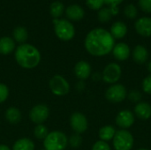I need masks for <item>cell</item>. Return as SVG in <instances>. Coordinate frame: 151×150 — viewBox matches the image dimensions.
Masks as SVG:
<instances>
[{
	"label": "cell",
	"instance_id": "4316f807",
	"mask_svg": "<svg viewBox=\"0 0 151 150\" xmlns=\"http://www.w3.org/2000/svg\"><path fill=\"white\" fill-rule=\"evenodd\" d=\"M124 13L125 15L128 18V19H135L138 15V10L136 8V6L133 4H129L126 6L125 10H124Z\"/></svg>",
	"mask_w": 151,
	"mask_h": 150
},
{
	"label": "cell",
	"instance_id": "d6986e66",
	"mask_svg": "<svg viewBox=\"0 0 151 150\" xmlns=\"http://www.w3.org/2000/svg\"><path fill=\"white\" fill-rule=\"evenodd\" d=\"M15 49V42L12 38L4 36L0 38V54L8 55Z\"/></svg>",
	"mask_w": 151,
	"mask_h": 150
},
{
	"label": "cell",
	"instance_id": "484cf974",
	"mask_svg": "<svg viewBox=\"0 0 151 150\" xmlns=\"http://www.w3.org/2000/svg\"><path fill=\"white\" fill-rule=\"evenodd\" d=\"M97 16H98V19L100 22L105 23V22H108L111 19L112 14L111 12L110 8H102L99 10Z\"/></svg>",
	"mask_w": 151,
	"mask_h": 150
},
{
	"label": "cell",
	"instance_id": "d4e9b609",
	"mask_svg": "<svg viewBox=\"0 0 151 150\" xmlns=\"http://www.w3.org/2000/svg\"><path fill=\"white\" fill-rule=\"evenodd\" d=\"M48 134H49V130L43 124L37 125L34 129V135L35 138L39 140H44Z\"/></svg>",
	"mask_w": 151,
	"mask_h": 150
},
{
	"label": "cell",
	"instance_id": "83f0119b",
	"mask_svg": "<svg viewBox=\"0 0 151 150\" xmlns=\"http://www.w3.org/2000/svg\"><path fill=\"white\" fill-rule=\"evenodd\" d=\"M68 143L70 144V146L73 149H77L79 148L81 143H82V138L80 134L78 133H74L73 134L69 139H68Z\"/></svg>",
	"mask_w": 151,
	"mask_h": 150
},
{
	"label": "cell",
	"instance_id": "4dcf8cb0",
	"mask_svg": "<svg viewBox=\"0 0 151 150\" xmlns=\"http://www.w3.org/2000/svg\"><path fill=\"white\" fill-rule=\"evenodd\" d=\"M8 96H9L8 87L4 83H0V103H3L4 102H5Z\"/></svg>",
	"mask_w": 151,
	"mask_h": 150
},
{
	"label": "cell",
	"instance_id": "44dd1931",
	"mask_svg": "<svg viewBox=\"0 0 151 150\" xmlns=\"http://www.w3.org/2000/svg\"><path fill=\"white\" fill-rule=\"evenodd\" d=\"M116 129L112 126H104L99 130V138L103 141H109L113 139L115 133H116Z\"/></svg>",
	"mask_w": 151,
	"mask_h": 150
},
{
	"label": "cell",
	"instance_id": "52a82bcc",
	"mask_svg": "<svg viewBox=\"0 0 151 150\" xmlns=\"http://www.w3.org/2000/svg\"><path fill=\"white\" fill-rule=\"evenodd\" d=\"M122 70L119 65L117 63L108 64L102 73V79L105 83L108 84H116L121 77Z\"/></svg>",
	"mask_w": 151,
	"mask_h": 150
},
{
	"label": "cell",
	"instance_id": "f546056e",
	"mask_svg": "<svg viewBox=\"0 0 151 150\" xmlns=\"http://www.w3.org/2000/svg\"><path fill=\"white\" fill-rule=\"evenodd\" d=\"M87 5L92 10H100L104 4V0H86Z\"/></svg>",
	"mask_w": 151,
	"mask_h": 150
},
{
	"label": "cell",
	"instance_id": "2e32d148",
	"mask_svg": "<svg viewBox=\"0 0 151 150\" xmlns=\"http://www.w3.org/2000/svg\"><path fill=\"white\" fill-rule=\"evenodd\" d=\"M132 57H133L134 61L136 64L142 65V64L146 63V61L149 58V51L144 46L137 45L134 47V49L133 50Z\"/></svg>",
	"mask_w": 151,
	"mask_h": 150
},
{
	"label": "cell",
	"instance_id": "f1b7e54d",
	"mask_svg": "<svg viewBox=\"0 0 151 150\" xmlns=\"http://www.w3.org/2000/svg\"><path fill=\"white\" fill-rule=\"evenodd\" d=\"M128 100L132 103H140L142 100V93L138 90H132L129 93H127V96Z\"/></svg>",
	"mask_w": 151,
	"mask_h": 150
},
{
	"label": "cell",
	"instance_id": "7c38bea8",
	"mask_svg": "<svg viewBox=\"0 0 151 150\" xmlns=\"http://www.w3.org/2000/svg\"><path fill=\"white\" fill-rule=\"evenodd\" d=\"M134 27L136 32L144 37L151 36V18L142 17L135 21Z\"/></svg>",
	"mask_w": 151,
	"mask_h": 150
},
{
	"label": "cell",
	"instance_id": "ba28073f",
	"mask_svg": "<svg viewBox=\"0 0 151 150\" xmlns=\"http://www.w3.org/2000/svg\"><path fill=\"white\" fill-rule=\"evenodd\" d=\"M127 96V91L126 88L121 84H113L109 87L105 92L106 99L114 103H119L123 102Z\"/></svg>",
	"mask_w": 151,
	"mask_h": 150
},
{
	"label": "cell",
	"instance_id": "277c9868",
	"mask_svg": "<svg viewBox=\"0 0 151 150\" xmlns=\"http://www.w3.org/2000/svg\"><path fill=\"white\" fill-rule=\"evenodd\" d=\"M112 141L115 150H131L134 142L133 134L129 131L124 129L117 131Z\"/></svg>",
	"mask_w": 151,
	"mask_h": 150
},
{
	"label": "cell",
	"instance_id": "d6a6232c",
	"mask_svg": "<svg viewBox=\"0 0 151 150\" xmlns=\"http://www.w3.org/2000/svg\"><path fill=\"white\" fill-rule=\"evenodd\" d=\"M91 150H111L108 142L103 141H97L92 147Z\"/></svg>",
	"mask_w": 151,
	"mask_h": 150
},
{
	"label": "cell",
	"instance_id": "8d00e7d4",
	"mask_svg": "<svg viewBox=\"0 0 151 150\" xmlns=\"http://www.w3.org/2000/svg\"><path fill=\"white\" fill-rule=\"evenodd\" d=\"M0 150H11V149H10V148H9L8 146L2 144V145H0Z\"/></svg>",
	"mask_w": 151,
	"mask_h": 150
},
{
	"label": "cell",
	"instance_id": "603a6c76",
	"mask_svg": "<svg viewBox=\"0 0 151 150\" xmlns=\"http://www.w3.org/2000/svg\"><path fill=\"white\" fill-rule=\"evenodd\" d=\"M12 35H13L14 40L16 42L21 43V44H23L27 41V37H28L27 31L23 27H16L13 30V32H12Z\"/></svg>",
	"mask_w": 151,
	"mask_h": 150
},
{
	"label": "cell",
	"instance_id": "d590c367",
	"mask_svg": "<svg viewBox=\"0 0 151 150\" xmlns=\"http://www.w3.org/2000/svg\"><path fill=\"white\" fill-rule=\"evenodd\" d=\"M110 10H111V12L112 16L119 14V7H118V6H111V7H110Z\"/></svg>",
	"mask_w": 151,
	"mask_h": 150
},
{
	"label": "cell",
	"instance_id": "f35d334b",
	"mask_svg": "<svg viewBox=\"0 0 151 150\" xmlns=\"http://www.w3.org/2000/svg\"><path fill=\"white\" fill-rule=\"evenodd\" d=\"M137 150H149V149H137Z\"/></svg>",
	"mask_w": 151,
	"mask_h": 150
},
{
	"label": "cell",
	"instance_id": "5b68a950",
	"mask_svg": "<svg viewBox=\"0 0 151 150\" xmlns=\"http://www.w3.org/2000/svg\"><path fill=\"white\" fill-rule=\"evenodd\" d=\"M54 28L56 35L62 41H70L75 34L73 25L66 19H54Z\"/></svg>",
	"mask_w": 151,
	"mask_h": 150
},
{
	"label": "cell",
	"instance_id": "3957f363",
	"mask_svg": "<svg viewBox=\"0 0 151 150\" xmlns=\"http://www.w3.org/2000/svg\"><path fill=\"white\" fill-rule=\"evenodd\" d=\"M68 144L66 135L60 131H52L49 133L43 140L45 150H65Z\"/></svg>",
	"mask_w": 151,
	"mask_h": 150
},
{
	"label": "cell",
	"instance_id": "6da1fadb",
	"mask_svg": "<svg viewBox=\"0 0 151 150\" xmlns=\"http://www.w3.org/2000/svg\"><path fill=\"white\" fill-rule=\"evenodd\" d=\"M84 44L90 55L103 57L112 51L115 45V39L106 29L97 27L87 34Z\"/></svg>",
	"mask_w": 151,
	"mask_h": 150
},
{
	"label": "cell",
	"instance_id": "9c48e42d",
	"mask_svg": "<svg viewBox=\"0 0 151 150\" xmlns=\"http://www.w3.org/2000/svg\"><path fill=\"white\" fill-rule=\"evenodd\" d=\"M49 116L50 110L45 104H37L34 106L29 112V118L31 121L36 125L43 124L48 119Z\"/></svg>",
	"mask_w": 151,
	"mask_h": 150
},
{
	"label": "cell",
	"instance_id": "7402d4cb",
	"mask_svg": "<svg viewBox=\"0 0 151 150\" xmlns=\"http://www.w3.org/2000/svg\"><path fill=\"white\" fill-rule=\"evenodd\" d=\"M12 150H35V143L28 138H21L16 141Z\"/></svg>",
	"mask_w": 151,
	"mask_h": 150
},
{
	"label": "cell",
	"instance_id": "e575fe53",
	"mask_svg": "<svg viewBox=\"0 0 151 150\" xmlns=\"http://www.w3.org/2000/svg\"><path fill=\"white\" fill-rule=\"evenodd\" d=\"M124 0H104V4L110 5L111 6H118L119 4H120Z\"/></svg>",
	"mask_w": 151,
	"mask_h": 150
},
{
	"label": "cell",
	"instance_id": "4fadbf2b",
	"mask_svg": "<svg viewBox=\"0 0 151 150\" xmlns=\"http://www.w3.org/2000/svg\"><path fill=\"white\" fill-rule=\"evenodd\" d=\"M112 54L115 59L119 61H125L128 59L131 54L129 46L125 42H119L114 45L112 50Z\"/></svg>",
	"mask_w": 151,
	"mask_h": 150
},
{
	"label": "cell",
	"instance_id": "9a60e30c",
	"mask_svg": "<svg viewBox=\"0 0 151 150\" xmlns=\"http://www.w3.org/2000/svg\"><path fill=\"white\" fill-rule=\"evenodd\" d=\"M134 114L142 120H148L151 118V105L146 102H140L134 107Z\"/></svg>",
	"mask_w": 151,
	"mask_h": 150
},
{
	"label": "cell",
	"instance_id": "ac0fdd59",
	"mask_svg": "<svg viewBox=\"0 0 151 150\" xmlns=\"http://www.w3.org/2000/svg\"><path fill=\"white\" fill-rule=\"evenodd\" d=\"M65 13L68 19L74 21L81 20L84 17V10L78 4H72L68 6L65 11Z\"/></svg>",
	"mask_w": 151,
	"mask_h": 150
},
{
	"label": "cell",
	"instance_id": "836d02e7",
	"mask_svg": "<svg viewBox=\"0 0 151 150\" xmlns=\"http://www.w3.org/2000/svg\"><path fill=\"white\" fill-rule=\"evenodd\" d=\"M140 8L147 13H151V0H139Z\"/></svg>",
	"mask_w": 151,
	"mask_h": 150
},
{
	"label": "cell",
	"instance_id": "1f68e13d",
	"mask_svg": "<svg viewBox=\"0 0 151 150\" xmlns=\"http://www.w3.org/2000/svg\"><path fill=\"white\" fill-rule=\"evenodd\" d=\"M142 90L148 95H151V74L144 78L142 80Z\"/></svg>",
	"mask_w": 151,
	"mask_h": 150
},
{
	"label": "cell",
	"instance_id": "74e56055",
	"mask_svg": "<svg viewBox=\"0 0 151 150\" xmlns=\"http://www.w3.org/2000/svg\"><path fill=\"white\" fill-rule=\"evenodd\" d=\"M147 68H148V71L150 72L151 74V60L148 63V65H147Z\"/></svg>",
	"mask_w": 151,
	"mask_h": 150
},
{
	"label": "cell",
	"instance_id": "7a4b0ae2",
	"mask_svg": "<svg viewBox=\"0 0 151 150\" xmlns=\"http://www.w3.org/2000/svg\"><path fill=\"white\" fill-rule=\"evenodd\" d=\"M15 59L19 66L25 69L36 67L41 61L40 51L28 43L20 44L15 50Z\"/></svg>",
	"mask_w": 151,
	"mask_h": 150
},
{
	"label": "cell",
	"instance_id": "cb8c5ba5",
	"mask_svg": "<svg viewBox=\"0 0 151 150\" xmlns=\"http://www.w3.org/2000/svg\"><path fill=\"white\" fill-rule=\"evenodd\" d=\"M50 14L55 19H57V18L60 17L64 12V4L61 2L56 1L50 4Z\"/></svg>",
	"mask_w": 151,
	"mask_h": 150
},
{
	"label": "cell",
	"instance_id": "8fae6325",
	"mask_svg": "<svg viewBox=\"0 0 151 150\" xmlns=\"http://www.w3.org/2000/svg\"><path fill=\"white\" fill-rule=\"evenodd\" d=\"M134 115L132 111H128V110H123L121 111H119L115 118V122L117 124V126L124 130H127L128 128H130L134 123Z\"/></svg>",
	"mask_w": 151,
	"mask_h": 150
},
{
	"label": "cell",
	"instance_id": "ffe728a7",
	"mask_svg": "<svg viewBox=\"0 0 151 150\" xmlns=\"http://www.w3.org/2000/svg\"><path fill=\"white\" fill-rule=\"evenodd\" d=\"M5 118L10 124L16 125L21 120V112L16 107H10L5 111Z\"/></svg>",
	"mask_w": 151,
	"mask_h": 150
},
{
	"label": "cell",
	"instance_id": "8992f818",
	"mask_svg": "<svg viewBox=\"0 0 151 150\" xmlns=\"http://www.w3.org/2000/svg\"><path fill=\"white\" fill-rule=\"evenodd\" d=\"M50 91L58 96H63L69 93L70 85L68 81L61 75H54L49 81Z\"/></svg>",
	"mask_w": 151,
	"mask_h": 150
},
{
	"label": "cell",
	"instance_id": "5bb4252c",
	"mask_svg": "<svg viewBox=\"0 0 151 150\" xmlns=\"http://www.w3.org/2000/svg\"><path fill=\"white\" fill-rule=\"evenodd\" d=\"M91 71L92 69L90 65L83 60L79 61L74 66V74L81 80H85L88 79L91 75Z\"/></svg>",
	"mask_w": 151,
	"mask_h": 150
},
{
	"label": "cell",
	"instance_id": "30bf717a",
	"mask_svg": "<svg viewBox=\"0 0 151 150\" xmlns=\"http://www.w3.org/2000/svg\"><path fill=\"white\" fill-rule=\"evenodd\" d=\"M70 125L75 133L81 134L88 129V119L81 112H74L70 118Z\"/></svg>",
	"mask_w": 151,
	"mask_h": 150
},
{
	"label": "cell",
	"instance_id": "e0dca14e",
	"mask_svg": "<svg viewBox=\"0 0 151 150\" xmlns=\"http://www.w3.org/2000/svg\"><path fill=\"white\" fill-rule=\"evenodd\" d=\"M110 33L114 39H121L126 36L127 33V27L122 21H116L112 24Z\"/></svg>",
	"mask_w": 151,
	"mask_h": 150
}]
</instances>
